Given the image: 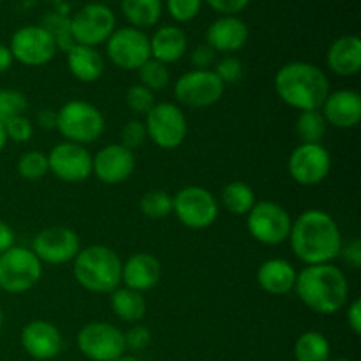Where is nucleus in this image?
<instances>
[{"instance_id": "obj_15", "label": "nucleus", "mask_w": 361, "mask_h": 361, "mask_svg": "<svg viewBox=\"0 0 361 361\" xmlns=\"http://www.w3.org/2000/svg\"><path fill=\"white\" fill-rule=\"evenodd\" d=\"M288 171L298 185H319L331 171L330 152L321 143H300L289 155Z\"/></svg>"}, {"instance_id": "obj_37", "label": "nucleus", "mask_w": 361, "mask_h": 361, "mask_svg": "<svg viewBox=\"0 0 361 361\" xmlns=\"http://www.w3.org/2000/svg\"><path fill=\"white\" fill-rule=\"evenodd\" d=\"M126 102L134 115H147L155 106V95L147 87L136 83L133 87H129V90H127Z\"/></svg>"}, {"instance_id": "obj_53", "label": "nucleus", "mask_w": 361, "mask_h": 361, "mask_svg": "<svg viewBox=\"0 0 361 361\" xmlns=\"http://www.w3.org/2000/svg\"><path fill=\"white\" fill-rule=\"evenodd\" d=\"M2 323H4V312L2 309H0V328H2Z\"/></svg>"}, {"instance_id": "obj_27", "label": "nucleus", "mask_w": 361, "mask_h": 361, "mask_svg": "<svg viewBox=\"0 0 361 361\" xmlns=\"http://www.w3.org/2000/svg\"><path fill=\"white\" fill-rule=\"evenodd\" d=\"M109 303H111V310L120 321L123 323L136 324L147 314V298L143 293H137L134 289L126 288V286H118L113 293H109Z\"/></svg>"}, {"instance_id": "obj_10", "label": "nucleus", "mask_w": 361, "mask_h": 361, "mask_svg": "<svg viewBox=\"0 0 361 361\" xmlns=\"http://www.w3.org/2000/svg\"><path fill=\"white\" fill-rule=\"evenodd\" d=\"M81 355L92 361H116L126 353V337L120 328L104 321L85 324L76 337Z\"/></svg>"}, {"instance_id": "obj_40", "label": "nucleus", "mask_w": 361, "mask_h": 361, "mask_svg": "<svg viewBox=\"0 0 361 361\" xmlns=\"http://www.w3.org/2000/svg\"><path fill=\"white\" fill-rule=\"evenodd\" d=\"M214 71L219 80L226 85L238 83L243 78V63L236 56H224L214 63Z\"/></svg>"}, {"instance_id": "obj_43", "label": "nucleus", "mask_w": 361, "mask_h": 361, "mask_svg": "<svg viewBox=\"0 0 361 361\" xmlns=\"http://www.w3.org/2000/svg\"><path fill=\"white\" fill-rule=\"evenodd\" d=\"M215 59H217V53L203 42V44H197L196 48L190 51V63L194 66V69H210L215 63Z\"/></svg>"}, {"instance_id": "obj_44", "label": "nucleus", "mask_w": 361, "mask_h": 361, "mask_svg": "<svg viewBox=\"0 0 361 361\" xmlns=\"http://www.w3.org/2000/svg\"><path fill=\"white\" fill-rule=\"evenodd\" d=\"M203 2L221 13V16H236L249 6L250 0H203Z\"/></svg>"}, {"instance_id": "obj_28", "label": "nucleus", "mask_w": 361, "mask_h": 361, "mask_svg": "<svg viewBox=\"0 0 361 361\" xmlns=\"http://www.w3.org/2000/svg\"><path fill=\"white\" fill-rule=\"evenodd\" d=\"M122 13L130 27H155L162 16V0H122Z\"/></svg>"}, {"instance_id": "obj_23", "label": "nucleus", "mask_w": 361, "mask_h": 361, "mask_svg": "<svg viewBox=\"0 0 361 361\" xmlns=\"http://www.w3.org/2000/svg\"><path fill=\"white\" fill-rule=\"evenodd\" d=\"M326 66L341 78H351L361 71V39L358 35H342L335 39L326 51Z\"/></svg>"}, {"instance_id": "obj_38", "label": "nucleus", "mask_w": 361, "mask_h": 361, "mask_svg": "<svg viewBox=\"0 0 361 361\" xmlns=\"http://www.w3.org/2000/svg\"><path fill=\"white\" fill-rule=\"evenodd\" d=\"M203 0H166V9L169 16L178 23L192 21L200 14Z\"/></svg>"}, {"instance_id": "obj_42", "label": "nucleus", "mask_w": 361, "mask_h": 361, "mask_svg": "<svg viewBox=\"0 0 361 361\" xmlns=\"http://www.w3.org/2000/svg\"><path fill=\"white\" fill-rule=\"evenodd\" d=\"M123 337H126V348L133 351H145L152 342L150 330L141 324H134L127 334H123Z\"/></svg>"}, {"instance_id": "obj_30", "label": "nucleus", "mask_w": 361, "mask_h": 361, "mask_svg": "<svg viewBox=\"0 0 361 361\" xmlns=\"http://www.w3.org/2000/svg\"><path fill=\"white\" fill-rule=\"evenodd\" d=\"M331 348L321 331H305L295 342L296 361H330Z\"/></svg>"}, {"instance_id": "obj_13", "label": "nucleus", "mask_w": 361, "mask_h": 361, "mask_svg": "<svg viewBox=\"0 0 361 361\" xmlns=\"http://www.w3.org/2000/svg\"><path fill=\"white\" fill-rule=\"evenodd\" d=\"M115 28V13L108 6L99 2L87 4L71 18V32L76 44L95 48L108 41Z\"/></svg>"}, {"instance_id": "obj_6", "label": "nucleus", "mask_w": 361, "mask_h": 361, "mask_svg": "<svg viewBox=\"0 0 361 361\" xmlns=\"http://www.w3.org/2000/svg\"><path fill=\"white\" fill-rule=\"evenodd\" d=\"M42 263L27 247H11L0 254V291L23 295L39 284Z\"/></svg>"}, {"instance_id": "obj_29", "label": "nucleus", "mask_w": 361, "mask_h": 361, "mask_svg": "<svg viewBox=\"0 0 361 361\" xmlns=\"http://www.w3.org/2000/svg\"><path fill=\"white\" fill-rule=\"evenodd\" d=\"M221 203L229 214L247 215L256 204V194L249 183L235 180L224 185L221 192Z\"/></svg>"}, {"instance_id": "obj_54", "label": "nucleus", "mask_w": 361, "mask_h": 361, "mask_svg": "<svg viewBox=\"0 0 361 361\" xmlns=\"http://www.w3.org/2000/svg\"><path fill=\"white\" fill-rule=\"evenodd\" d=\"M4 2V0H0V4H2Z\"/></svg>"}, {"instance_id": "obj_4", "label": "nucleus", "mask_w": 361, "mask_h": 361, "mask_svg": "<svg viewBox=\"0 0 361 361\" xmlns=\"http://www.w3.org/2000/svg\"><path fill=\"white\" fill-rule=\"evenodd\" d=\"M122 259L106 245H88L73 261L78 284L95 295H109L122 284Z\"/></svg>"}, {"instance_id": "obj_5", "label": "nucleus", "mask_w": 361, "mask_h": 361, "mask_svg": "<svg viewBox=\"0 0 361 361\" xmlns=\"http://www.w3.org/2000/svg\"><path fill=\"white\" fill-rule=\"evenodd\" d=\"M56 130L66 141L76 145H90L102 136L106 127L104 115L97 106L87 101L66 102L56 109Z\"/></svg>"}, {"instance_id": "obj_24", "label": "nucleus", "mask_w": 361, "mask_h": 361, "mask_svg": "<svg viewBox=\"0 0 361 361\" xmlns=\"http://www.w3.org/2000/svg\"><path fill=\"white\" fill-rule=\"evenodd\" d=\"M296 275H298V271L288 259L271 257V259L261 263V267L257 268L256 281L257 286L268 295L284 296L295 289Z\"/></svg>"}, {"instance_id": "obj_45", "label": "nucleus", "mask_w": 361, "mask_h": 361, "mask_svg": "<svg viewBox=\"0 0 361 361\" xmlns=\"http://www.w3.org/2000/svg\"><path fill=\"white\" fill-rule=\"evenodd\" d=\"M338 257L345 261L348 264H351L353 268H361V240L353 238L348 243H342V249Z\"/></svg>"}, {"instance_id": "obj_20", "label": "nucleus", "mask_w": 361, "mask_h": 361, "mask_svg": "<svg viewBox=\"0 0 361 361\" xmlns=\"http://www.w3.org/2000/svg\"><path fill=\"white\" fill-rule=\"evenodd\" d=\"M328 126L335 129H355L361 122V95L351 88L330 92L319 109Z\"/></svg>"}, {"instance_id": "obj_51", "label": "nucleus", "mask_w": 361, "mask_h": 361, "mask_svg": "<svg viewBox=\"0 0 361 361\" xmlns=\"http://www.w3.org/2000/svg\"><path fill=\"white\" fill-rule=\"evenodd\" d=\"M116 361H140V360L134 358V356H122V358H118Z\"/></svg>"}, {"instance_id": "obj_14", "label": "nucleus", "mask_w": 361, "mask_h": 361, "mask_svg": "<svg viewBox=\"0 0 361 361\" xmlns=\"http://www.w3.org/2000/svg\"><path fill=\"white\" fill-rule=\"evenodd\" d=\"M9 49L16 62L28 67L46 66L59 51L55 39L41 25H25L18 28L11 37Z\"/></svg>"}, {"instance_id": "obj_2", "label": "nucleus", "mask_w": 361, "mask_h": 361, "mask_svg": "<svg viewBox=\"0 0 361 361\" xmlns=\"http://www.w3.org/2000/svg\"><path fill=\"white\" fill-rule=\"evenodd\" d=\"M293 291L300 302L319 316H334L349 303V282L334 263L309 264L298 271Z\"/></svg>"}, {"instance_id": "obj_16", "label": "nucleus", "mask_w": 361, "mask_h": 361, "mask_svg": "<svg viewBox=\"0 0 361 361\" xmlns=\"http://www.w3.org/2000/svg\"><path fill=\"white\" fill-rule=\"evenodd\" d=\"M81 250L80 236L76 231L63 226H51L34 236L32 252L39 257L42 264H66L74 261Z\"/></svg>"}, {"instance_id": "obj_46", "label": "nucleus", "mask_w": 361, "mask_h": 361, "mask_svg": "<svg viewBox=\"0 0 361 361\" xmlns=\"http://www.w3.org/2000/svg\"><path fill=\"white\" fill-rule=\"evenodd\" d=\"M348 312H345V319H348V326L355 335L361 334V300L355 298L351 303H348Z\"/></svg>"}, {"instance_id": "obj_22", "label": "nucleus", "mask_w": 361, "mask_h": 361, "mask_svg": "<svg viewBox=\"0 0 361 361\" xmlns=\"http://www.w3.org/2000/svg\"><path fill=\"white\" fill-rule=\"evenodd\" d=\"M162 267L155 256L148 252H136L122 264V282L126 288L137 293H147L159 284Z\"/></svg>"}, {"instance_id": "obj_18", "label": "nucleus", "mask_w": 361, "mask_h": 361, "mask_svg": "<svg viewBox=\"0 0 361 361\" xmlns=\"http://www.w3.org/2000/svg\"><path fill=\"white\" fill-rule=\"evenodd\" d=\"M134 169H136V155L120 143L106 145L92 157V175L97 176L99 182L106 185L123 183L130 178Z\"/></svg>"}, {"instance_id": "obj_52", "label": "nucleus", "mask_w": 361, "mask_h": 361, "mask_svg": "<svg viewBox=\"0 0 361 361\" xmlns=\"http://www.w3.org/2000/svg\"><path fill=\"white\" fill-rule=\"evenodd\" d=\"M330 361H351L348 358H342V356H338V358H330Z\"/></svg>"}, {"instance_id": "obj_47", "label": "nucleus", "mask_w": 361, "mask_h": 361, "mask_svg": "<svg viewBox=\"0 0 361 361\" xmlns=\"http://www.w3.org/2000/svg\"><path fill=\"white\" fill-rule=\"evenodd\" d=\"M14 242H16V235H14L13 228L7 222L0 221V254L14 247Z\"/></svg>"}, {"instance_id": "obj_25", "label": "nucleus", "mask_w": 361, "mask_h": 361, "mask_svg": "<svg viewBox=\"0 0 361 361\" xmlns=\"http://www.w3.org/2000/svg\"><path fill=\"white\" fill-rule=\"evenodd\" d=\"M187 48H189V41H187L185 32L175 25H164V27L157 28L150 37L152 59L159 60L166 66L183 59Z\"/></svg>"}, {"instance_id": "obj_3", "label": "nucleus", "mask_w": 361, "mask_h": 361, "mask_svg": "<svg viewBox=\"0 0 361 361\" xmlns=\"http://www.w3.org/2000/svg\"><path fill=\"white\" fill-rule=\"evenodd\" d=\"M275 92L298 111L321 109L330 94V81L323 69L310 62H289L275 74Z\"/></svg>"}, {"instance_id": "obj_7", "label": "nucleus", "mask_w": 361, "mask_h": 361, "mask_svg": "<svg viewBox=\"0 0 361 361\" xmlns=\"http://www.w3.org/2000/svg\"><path fill=\"white\" fill-rule=\"evenodd\" d=\"M173 214L189 229H207L219 217V200L208 189L189 185L173 196Z\"/></svg>"}, {"instance_id": "obj_34", "label": "nucleus", "mask_w": 361, "mask_h": 361, "mask_svg": "<svg viewBox=\"0 0 361 361\" xmlns=\"http://www.w3.org/2000/svg\"><path fill=\"white\" fill-rule=\"evenodd\" d=\"M137 76H140V85H143V87H147L152 92L164 90L169 85V80H171L168 66L155 59H148L137 69Z\"/></svg>"}, {"instance_id": "obj_8", "label": "nucleus", "mask_w": 361, "mask_h": 361, "mask_svg": "<svg viewBox=\"0 0 361 361\" xmlns=\"http://www.w3.org/2000/svg\"><path fill=\"white\" fill-rule=\"evenodd\" d=\"M293 219L282 204L275 201H259L247 214V229L257 243L281 245L288 242Z\"/></svg>"}, {"instance_id": "obj_1", "label": "nucleus", "mask_w": 361, "mask_h": 361, "mask_svg": "<svg viewBox=\"0 0 361 361\" xmlns=\"http://www.w3.org/2000/svg\"><path fill=\"white\" fill-rule=\"evenodd\" d=\"M293 254L305 267L334 263L342 249V231L328 212L310 208L293 221L289 233Z\"/></svg>"}, {"instance_id": "obj_17", "label": "nucleus", "mask_w": 361, "mask_h": 361, "mask_svg": "<svg viewBox=\"0 0 361 361\" xmlns=\"http://www.w3.org/2000/svg\"><path fill=\"white\" fill-rule=\"evenodd\" d=\"M48 168L59 180L67 183H81L92 176L94 155L83 145L62 141L48 152Z\"/></svg>"}, {"instance_id": "obj_31", "label": "nucleus", "mask_w": 361, "mask_h": 361, "mask_svg": "<svg viewBox=\"0 0 361 361\" xmlns=\"http://www.w3.org/2000/svg\"><path fill=\"white\" fill-rule=\"evenodd\" d=\"M326 129L328 123L319 109L300 111L298 118H296V134L302 143H321Z\"/></svg>"}, {"instance_id": "obj_26", "label": "nucleus", "mask_w": 361, "mask_h": 361, "mask_svg": "<svg viewBox=\"0 0 361 361\" xmlns=\"http://www.w3.org/2000/svg\"><path fill=\"white\" fill-rule=\"evenodd\" d=\"M66 55L71 74L81 83H94L104 73V56L92 46L74 44Z\"/></svg>"}, {"instance_id": "obj_41", "label": "nucleus", "mask_w": 361, "mask_h": 361, "mask_svg": "<svg viewBox=\"0 0 361 361\" xmlns=\"http://www.w3.org/2000/svg\"><path fill=\"white\" fill-rule=\"evenodd\" d=\"M147 127H145V122L141 120L133 118L123 126L122 133H120V145L129 150H136L141 145L147 141Z\"/></svg>"}, {"instance_id": "obj_49", "label": "nucleus", "mask_w": 361, "mask_h": 361, "mask_svg": "<svg viewBox=\"0 0 361 361\" xmlns=\"http://www.w3.org/2000/svg\"><path fill=\"white\" fill-rule=\"evenodd\" d=\"M13 62H14V59H13V55H11L9 46L0 44V76H2V74H6L7 71L11 69Z\"/></svg>"}, {"instance_id": "obj_36", "label": "nucleus", "mask_w": 361, "mask_h": 361, "mask_svg": "<svg viewBox=\"0 0 361 361\" xmlns=\"http://www.w3.org/2000/svg\"><path fill=\"white\" fill-rule=\"evenodd\" d=\"M28 108V101L23 92L14 88H4L0 90V122L14 118V116L25 115Z\"/></svg>"}, {"instance_id": "obj_33", "label": "nucleus", "mask_w": 361, "mask_h": 361, "mask_svg": "<svg viewBox=\"0 0 361 361\" xmlns=\"http://www.w3.org/2000/svg\"><path fill=\"white\" fill-rule=\"evenodd\" d=\"M16 171L21 178L37 182L46 173H49L48 168V155L41 150H28L18 159Z\"/></svg>"}, {"instance_id": "obj_12", "label": "nucleus", "mask_w": 361, "mask_h": 361, "mask_svg": "<svg viewBox=\"0 0 361 361\" xmlns=\"http://www.w3.org/2000/svg\"><path fill=\"white\" fill-rule=\"evenodd\" d=\"M106 53L109 62L118 69L137 71L148 59H152L150 37L140 28H115L106 41Z\"/></svg>"}, {"instance_id": "obj_21", "label": "nucleus", "mask_w": 361, "mask_h": 361, "mask_svg": "<svg viewBox=\"0 0 361 361\" xmlns=\"http://www.w3.org/2000/svg\"><path fill=\"white\" fill-rule=\"evenodd\" d=\"M204 39L215 53H235L249 41V27L238 16H221L210 23Z\"/></svg>"}, {"instance_id": "obj_11", "label": "nucleus", "mask_w": 361, "mask_h": 361, "mask_svg": "<svg viewBox=\"0 0 361 361\" xmlns=\"http://www.w3.org/2000/svg\"><path fill=\"white\" fill-rule=\"evenodd\" d=\"M224 83L212 69H192L175 81L173 94L187 108H210L224 95Z\"/></svg>"}, {"instance_id": "obj_32", "label": "nucleus", "mask_w": 361, "mask_h": 361, "mask_svg": "<svg viewBox=\"0 0 361 361\" xmlns=\"http://www.w3.org/2000/svg\"><path fill=\"white\" fill-rule=\"evenodd\" d=\"M140 210L148 219H164L173 214V196L166 190H148L141 196Z\"/></svg>"}, {"instance_id": "obj_50", "label": "nucleus", "mask_w": 361, "mask_h": 361, "mask_svg": "<svg viewBox=\"0 0 361 361\" xmlns=\"http://www.w3.org/2000/svg\"><path fill=\"white\" fill-rule=\"evenodd\" d=\"M7 134H6V127H4V122H0V152L4 150V148H6V145H7Z\"/></svg>"}, {"instance_id": "obj_35", "label": "nucleus", "mask_w": 361, "mask_h": 361, "mask_svg": "<svg viewBox=\"0 0 361 361\" xmlns=\"http://www.w3.org/2000/svg\"><path fill=\"white\" fill-rule=\"evenodd\" d=\"M41 27H44L46 30L51 34V37L55 39L56 49L60 51H69L76 41L73 37V32H71V20L69 18H63L60 14H46L44 21H42Z\"/></svg>"}, {"instance_id": "obj_19", "label": "nucleus", "mask_w": 361, "mask_h": 361, "mask_svg": "<svg viewBox=\"0 0 361 361\" xmlns=\"http://www.w3.org/2000/svg\"><path fill=\"white\" fill-rule=\"evenodd\" d=\"M20 342L23 351L39 361L56 358L63 348V338L59 328L44 319H35L25 324Z\"/></svg>"}, {"instance_id": "obj_39", "label": "nucleus", "mask_w": 361, "mask_h": 361, "mask_svg": "<svg viewBox=\"0 0 361 361\" xmlns=\"http://www.w3.org/2000/svg\"><path fill=\"white\" fill-rule=\"evenodd\" d=\"M4 127H6L7 140L13 141V143H27V141L32 140L34 136V123H32L30 118H27L25 115L14 116V118L4 122Z\"/></svg>"}, {"instance_id": "obj_48", "label": "nucleus", "mask_w": 361, "mask_h": 361, "mask_svg": "<svg viewBox=\"0 0 361 361\" xmlns=\"http://www.w3.org/2000/svg\"><path fill=\"white\" fill-rule=\"evenodd\" d=\"M56 109H41L37 113V126L44 130H53L56 129Z\"/></svg>"}, {"instance_id": "obj_9", "label": "nucleus", "mask_w": 361, "mask_h": 361, "mask_svg": "<svg viewBox=\"0 0 361 361\" xmlns=\"http://www.w3.org/2000/svg\"><path fill=\"white\" fill-rule=\"evenodd\" d=\"M147 136L162 150H175L185 141L187 118L175 102H155L154 108L145 115Z\"/></svg>"}]
</instances>
